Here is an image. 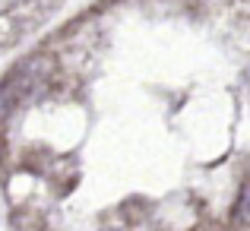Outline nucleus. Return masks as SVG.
<instances>
[{"label": "nucleus", "instance_id": "obj_2", "mask_svg": "<svg viewBox=\"0 0 250 231\" xmlns=\"http://www.w3.org/2000/svg\"><path fill=\"white\" fill-rule=\"evenodd\" d=\"M102 231H117V228H102Z\"/></svg>", "mask_w": 250, "mask_h": 231}, {"label": "nucleus", "instance_id": "obj_1", "mask_svg": "<svg viewBox=\"0 0 250 231\" xmlns=\"http://www.w3.org/2000/svg\"><path fill=\"white\" fill-rule=\"evenodd\" d=\"M234 222L238 225H250V181L241 187L238 203H234Z\"/></svg>", "mask_w": 250, "mask_h": 231}]
</instances>
